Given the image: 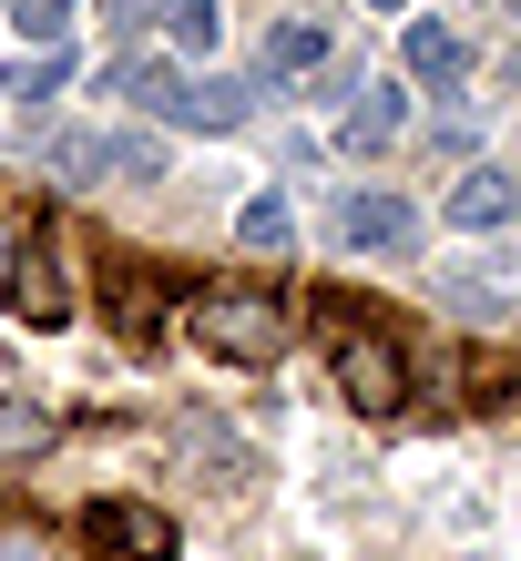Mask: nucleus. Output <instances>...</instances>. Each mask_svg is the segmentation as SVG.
Returning <instances> with one entry per match:
<instances>
[{"label":"nucleus","mask_w":521,"mask_h":561,"mask_svg":"<svg viewBox=\"0 0 521 561\" xmlns=\"http://www.w3.org/2000/svg\"><path fill=\"white\" fill-rule=\"evenodd\" d=\"M113 174H123V184H165V174H174L165 134H144V123H123V134H113Z\"/></svg>","instance_id":"17"},{"label":"nucleus","mask_w":521,"mask_h":561,"mask_svg":"<svg viewBox=\"0 0 521 561\" xmlns=\"http://www.w3.org/2000/svg\"><path fill=\"white\" fill-rule=\"evenodd\" d=\"M369 11H399V21H409V0H369Z\"/></svg>","instance_id":"23"},{"label":"nucleus","mask_w":521,"mask_h":561,"mask_svg":"<svg viewBox=\"0 0 521 561\" xmlns=\"http://www.w3.org/2000/svg\"><path fill=\"white\" fill-rule=\"evenodd\" d=\"M113 174V134H52V184H103Z\"/></svg>","instance_id":"15"},{"label":"nucleus","mask_w":521,"mask_h":561,"mask_svg":"<svg viewBox=\"0 0 521 561\" xmlns=\"http://www.w3.org/2000/svg\"><path fill=\"white\" fill-rule=\"evenodd\" d=\"M348 92H369V72H358V61H328V72L307 82V103H348Z\"/></svg>","instance_id":"20"},{"label":"nucleus","mask_w":521,"mask_h":561,"mask_svg":"<svg viewBox=\"0 0 521 561\" xmlns=\"http://www.w3.org/2000/svg\"><path fill=\"white\" fill-rule=\"evenodd\" d=\"M440 215H450V236H501V225H521V174L511 163H471L440 194Z\"/></svg>","instance_id":"5"},{"label":"nucleus","mask_w":521,"mask_h":561,"mask_svg":"<svg viewBox=\"0 0 521 561\" xmlns=\"http://www.w3.org/2000/svg\"><path fill=\"white\" fill-rule=\"evenodd\" d=\"M11 255H21V236H11V225H0V296H11Z\"/></svg>","instance_id":"22"},{"label":"nucleus","mask_w":521,"mask_h":561,"mask_svg":"<svg viewBox=\"0 0 521 561\" xmlns=\"http://www.w3.org/2000/svg\"><path fill=\"white\" fill-rule=\"evenodd\" d=\"M338 245L348 255H409L419 245V205L388 194V184H348L338 194Z\"/></svg>","instance_id":"3"},{"label":"nucleus","mask_w":521,"mask_h":561,"mask_svg":"<svg viewBox=\"0 0 521 561\" xmlns=\"http://www.w3.org/2000/svg\"><path fill=\"white\" fill-rule=\"evenodd\" d=\"M154 31H165L174 61H215V51H225V0H165Z\"/></svg>","instance_id":"12"},{"label":"nucleus","mask_w":521,"mask_h":561,"mask_svg":"<svg viewBox=\"0 0 521 561\" xmlns=\"http://www.w3.org/2000/svg\"><path fill=\"white\" fill-rule=\"evenodd\" d=\"M328 327H338V388H348V409L358 419H388V409H409V347L388 337V327H358L348 307H328Z\"/></svg>","instance_id":"2"},{"label":"nucleus","mask_w":521,"mask_h":561,"mask_svg":"<svg viewBox=\"0 0 521 561\" xmlns=\"http://www.w3.org/2000/svg\"><path fill=\"white\" fill-rule=\"evenodd\" d=\"M82 531H92V551H103V561H174V520L144 511V501H92Z\"/></svg>","instance_id":"7"},{"label":"nucleus","mask_w":521,"mask_h":561,"mask_svg":"<svg viewBox=\"0 0 521 561\" xmlns=\"http://www.w3.org/2000/svg\"><path fill=\"white\" fill-rule=\"evenodd\" d=\"M246 113H256V82L246 72H184V92H174V134H246Z\"/></svg>","instance_id":"9"},{"label":"nucleus","mask_w":521,"mask_h":561,"mask_svg":"<svg viewBox=\"0 0 521 561\" xmlns=\"http://www.w3.org/2000/svg\"><path fill=\"white\" fill-rule=\"evenodd\" d=\"M236 245H256V255H286V245H297V205H286L276 184H256L246 205H236Z\"/></svg>","instance_id":"13"},{"label":"nucleus","mask_w":521,"mask_h":561,"mask_svg":"<svg viewBox=\"0 0 521 561\" xmlns=\"http://www.w3.org/2000/svg\"><path fill=\"white\" fill-rule=\"evenodd\" d=\"M0 307H21L31 327H61L72 317V255H61L52 236H21V255H11V296Z\"/></svg>","instance_id":"4"},{"label":"nucleus","mask_w":521,"mask_h":561,"mask_svg":"<svg viewBox=\"0 0 521 561\" xmlns=\"http://www.w3.org/2000/svg\"><path fill=\"white\" fill-rule=\"evenodd\" d=\"M61 92H72V51H42V61H21V72H11V103L21 113H52Z\"/></svg>","instance_id":"16"},{"label":"nucleus","mask_w":521,"mask_h":561,"mask_svg":"<svg viewBox=\"0 0 521 561\" xmlns=\"http://www.w3.org/2000/svg\"><path fill=\"white\" fill-rule=\"evenodd\" d=\"M0 11H11V0H0Z\"/></svg>","instance_id":"25"},{"label":"nucleus","mask_w":521,"mask_h":561,"mask_svg":"<svg viewBox=\"0 0 521 561\" xmlns=\"http://www.w3.org/2000/svg\"><path fill=\"white\" fill-rule=\"evenodd\" d=\"M123 92H134V103H144L154 123H165V113H174V92H184V61H174V51H144V61H123Z\"/></svg>","instance_id":"14"},{"label":"nucleus","mask_w":521,"mask_h":561,"mask_svg":"<svg viewBox=\"0 0 521 561\" xmlns=\"http://www.w3.org/2000/svg\"><path fill=\"white\" fill-rule=\"evenodd\" d=\"M174 327H184V347L236 357V368H267V357L297 347V317H286L276 296H256V286H205V296H184Z\"/></svg>","instance_id":"1"},{"label":"nucleus","mask_w":521,"mask_h":561,"mask_svg":"<svg viewBox=\"0 0 521 561\" xmlns=\"http://www.w3.org/2000/svg\"><path fill=\"white\" fill-rule=\"evenodd\" d=\"M399 82H409V92H419V82L461 92V82H471V31H461V21L409 11V31H399Z\"/></svg>","instance_id":"6"},{"label":"nucleus","mask_w":521,"mask_h":561,"mask_svg":"<svg viewBox=\"0 0 521 561\" xmlns=\"http://www.w3.org/2000/svg\"><path fill=\"white\" fill-rule=\"evenodd\" d=\"M72 21H82V0H11V31H21V42H42V51L72 42Z\"/></svg>","instance_id":"18"},{"label":"nucleus","mask_w":521,"mask_h":561,"mask_svg":"<svg viewBox=\"0 0 521 561\" xmlns=\"http://www.w3.org/2000/svg\"><path fill=\"white\" fill-rule=\"evenodd\" d=\"M338 61V31L317 21V11H286V21H267V61H256V92L267 82H317Z\"/></svg>","instance_id":"8"},{"label":"nucleus","mask_w":521,"mask_h":561,"mask_svg":"<svg viewBox=\"0 0 521 561\" xmlns=\"http://www.w3.org/2000/svg\"><path fill=\"white\" fill-rule=\"evenodd\" d=\"M399 134H409V82H369L338 113V153H388Z\"/></svg>","instance_id":"10"},{"label":"nucleus","mask_w":521,"mask_h":561,"mask_svg":"<svg viewBox=\"0 0 521 561\" xmlns=\"http://www.w3.org/2000/svg\"><path fill=\"white\" fill-rule=\"evenodd\" d=\"M103 317H113V337H123V347H144V337H154V327H165V317H174V296H165V286H154L144 266H113V286H103Z\"/></svg>","instance_id":"11"},{"label":"nucleus","mask_w":521,"mask_h":561,"mask_svg":"<svg viewBox=\"0 0 521 561\" xmlns=\"http://www.w3.org/2000/svg\"><path fill=\"white\" fill-rule=\"evenodd\" d=\"M52 449V409L42 399H0V459H31Z\"/></svg>","instance_id":"19"},{"label":"nucleus","mask_w":521,"mask_h":561,"mask_svg":"<svg viewBox=\"0 0 521 561\" xmlns=\"http://www.w3.org/2000/svg\"><path fill=\"white\" fill-rule=\"evenodd\" d=\"M430 144H440V153H471V144H480V113H440Z\"/></svg>","instance_id":"21"},{"label":"nucleus","mask_w":521,"mask_h":561,"mask_svg":"<svg viewBox=\"0 0 521 561\" xmlns=\"http://www.w3.org/2000/svg\"><path fill=\"white\" fill-rule=\"evenodd\" d=\"M511 21H521V0H511Z\"/></svg>","instance_id":"24"}]
</instances>
